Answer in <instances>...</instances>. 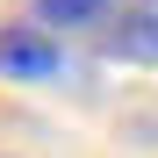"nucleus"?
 Listing matches in <instances>:
<instances>
[{
    "label": "nucleus",
    "instance_id": "obj_1",
    "mask_svg": "<svg viewBox=\"0 0 158 158\" xmlns=\"http://www.w3.org/2000/svg\"><path fill=\"white\" fill-rule=\"evenodd\" d=\"M0 72L7 79H58L65 72V50L50 43L43 22H22V29H0Z\"/></svg>",
    "mask_w": 158,
    "mask_h": 158
},
{
    "label": "nucleus",
    "instance_id": "obj_2",
    "mask_svg": "<svg viewBox=\"0 0 158 158\" xmlns=\"http://www.w3.org/2000/svg\"><path fill=\"white\" fill-rule=\"evenodd\" d=\"M101 43H108V58H122V65H158V0H122Z\"/></svg>",
    "mask_w": 158,
    "mask_h": 158
},
{
    "label": "nucleus",
    "instance_id": "obj_3",
    "mask_svg": "<svg viewBox=\"0 0 158 158\" xmlns=\"http://www.w3.org/2000/svg\"><path fill=\"white\" fill-rule=\"evenodd\" d=\"M122 0H36V22L43 29H108Z\"/></svg>",
    "mask_w": 158,
    "mask_h": 158
}]
</instances>
